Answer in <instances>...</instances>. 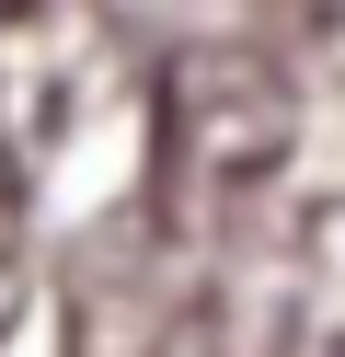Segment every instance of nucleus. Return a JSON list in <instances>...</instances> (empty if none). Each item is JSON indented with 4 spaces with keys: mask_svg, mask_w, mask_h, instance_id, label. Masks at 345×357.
<instances>
[{
    "mask_svg": "<svg viewBox=\"0 0 345 357\" xmlns=\"http://www.w3.org/2000/svg\"><path fill=\"white\" fill-rule=\"evenodd\" d=\"M299 139V93L265 47H173L150 104V219L173 242H230Z\"/></svg>",
    "mask_w": 345,
    "mask_h": 357,
    "instance_id": "obj_1",
    "label": "nucleus"
},
{
    "mask_svg": "<svg viewBox=\"0 0 345 357\" xmlns=\"http://www.w3.org/2000/svg\"><path fill=\"white\" fill-rule=\"evenodd\" d=\"M207 357H345V196H311L207 277Z\"/></svg>",
    "mask_w": 345,
    "mask_h": 357,
    "instance_id": "obj_2",
    "label": "nucleus"
},
{
    "mask_svg": "<svg viewBox=\"0 0 345 357\" xmlns=\"http://www.w3.org/2000/svg\"><path fill=\"white\" fill-rule=\"evenodd\" d=\"M196 277H184V242L150 208H104L58 265V346L69 357H173Z\"/></svg>",
    "mask_w": 345,
    "mask_h": 357,
    "instance_id": "obj_3",
    "label": "nucleus"
},
{
    "mask_svg": "<svg viewBox=\"0 0 345 357\" xmlns=\"http://www.w3.org/2000/svg\"><path fill=\"white\" fill-rule=\"evenodd\" d=\"M23 288H35V265H23V173L0 162V334L23 323Z\"/></svg>",
    "mask_w": 345,
    "mask_h": 357,
    "instance_id": "obj_4",
    "label": "nucleus"
},
{
    "mask_svg": "<svg viewBox=\"0 0 345 357\" xmlns=\"http://www.w3.org/2000/svg\"><path fill=\"white\" fill-rule=\"evenodd\" d=\"M276 12H288V24H311L322 47H345V0H276Z\"/></svg>",
    "mask_w": 345,
    "mask_h": 357,
    "instance_id": "obj_5",
    "label": "nucleus"
},
{
    "mask_svg": "<svg viewBox=\"0 0 345 357\" xmlns=\"http://www.w3.org/2000/svg\"><path fill=\"white\" fill-rule=\"evenodd\" d=\"M0 12H12V0H0Z\"/></svg>",
    "mask_w": 345,
    "mask_h": 357,
    "instance_id": "obj_6",
    "label": "nucleus"
}]
</instances>
